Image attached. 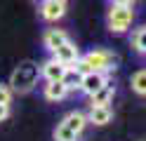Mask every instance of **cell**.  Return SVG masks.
Returning <instances> with one entry per match:
<instances>
[{
	"label": "cell",
	"instance_id": "cell-1",
	"mask_svg": "<svg viewBox=\"0 0 146 141\" xmlns=\"http://www.w3.org/2000/svg\"><path fill=\"white\" fill-rule=\"evenodd\" d=\"M40 78V66L33 61H21L10 75V89L14 94H29Z\"/></svg>",
	"mask_w": 146,
	"mask_h": 141
},
{
	"label": "cell",
	"instance_id": "cell-2",
	"mask_svg": "<svg viewBox=\"0 0 146 141\" xmlns=\"http://www.w3.org/2000/svg\"><path fill=\"white\" fill-rule=\"evenodd\" d=\"M80 73H87V71H102V73H108V71H115L118 68V56L106 52V50H92L83 54L80 59L73 64Z\"/></svg>",
	"mask_w": 146,
	"mask_h": 141
},
{
	"label": "cell",
	"instance_id": "cell-3",
	"mask_svg": "<svg viewBox=\"0 0 146 141\" xmlns=\"http://www.w3.org/2000/svg\"><path fill=\"white\" fill-rule=\"evenodd\" d=\"M108 31L111 33H127L130 31V26L134 21V9L132 5H118V3H111V9H108Z\"/></svg>",
	"mask_w": 146,
	"mask_h": 141
},
{
	"label": "cell",
	"instance_id": "cell-4",
	"mask_svg": "<svg viewBox=\"0 0 146 141\" xmlns=\"http://www.w3.org/2000/svg\"><path fill=\"white\" fill-rule=\"evenodd\" d=\"M40 17L45 21H59L66 14V0H40Z\"/></svg>",
	"mask_w": 146,
	"mask_h": 141
},
{
	"label": "cell",
	"instance_id": "cell-5",
	"mask_svg": "<svg viewBox=\"0 0 146 141\" xmlns=\"http://www.w3.org/2000/svg\"><path fill=\"white\" fill-rule=\"evenodd\" d=\"M106 80H108L106 73H102V71H87V73H83V80H80V87L78 89L90 97V94H94Z\"/></svg>",
	"mask_w": 146,
	"mask_h": 141
},
{
	"label": "cell",
	"instance_id": "cell-6",
	"mask_svg": "<svg viewBox=\"0 0 146 141\" xmlns=\"http://www.w3.org/2000/svg\"><path fill=\"white\" fill-rule=\"evenodd\" d=\"M52 56H54L57 61H61L64 66H73V64L80 59V52H78V45H76V42L66 40L61 47H57V50L52 52Z\"/></svg>",
	"mask_w": 146,
	"mask_h": 141
},
{
	"label": "cell",
	"instance_id": "cell-7",
	"mask_svg": "<svg viewBox=\"0 0 146 141\" xmlns=\"http://www.w3.org/2000/svg\"><path fill=\"white\" fill-rule=\"evenodd\" d=\"M64 71H66V66H64L61 61H57L54 56H50L47 61L40 64V78H45V82H50V80H61Z\"/></svg>",
	"mask_w": 146,
	"mask_h": 141
},
{
	"label": "cell",
	"instance_id": "cell-8",
	"mask_svg": "<svg viewBox=\"0 0 146 141\" xmlns=\"http://www.w3.org/2000/svg\"><path fill=\"white\" fill-rule=\"evenodd\" d=\"M113 94H115V85L111 80H106L94 94H90V106H106V103L113 101Z\"/></svg>",
	"mask_w": 146,
	"mask_h": 141
},
{
	"label": "cell",
	"instance_id": "cell-9",
	"mask_svg": "<svg viewBox=\"0 0 146 141\" xmlns=\"http://www.w3.org/2000/svg\"><path fill=\"white\" fill-rule=\"evenodd\" d=\"M113 120V108L108 106H90V113H87V122H92V125H108V122Z\"/></svg>",
	"mask_w": 146,
	"mask_h": 141
},
{
	"label": "cell",
	"instance_id": "cell-10",
	"mask_svg": "<svg viewBox=\"0 0 146 141\" xmlns=\"http://www.w3.org/2000/svg\"><path fill=\"white\" fill-rule=\"evenodd\" d=\"M42 97L47 101H52V103H57V101L68 97V89H66V85H64L61 80H50L47 85H45V89H42Z\"/></svg>",
	"mask_w": 146,
	"mask_h": 141
},
{
	"label": "cell",
	"instance_id": "cell-11",
	"mask_svg": "<svg viewBox=\"0 0 146 141\" xmlns=\"http://www.w3.org/2000/svg\"><path fill=\"white\" fill-rule=\"evenodd\" d=\"M66 40H68V35L64 33L61 28H50V31H45V35H42V45H45V50L50 54L57 50V47H61Z\"/></svg>",
	"mask_w": 146,
	"mask_h": 141
},
{
	"label": "cell",
	"instance_id": "cell-12",
	"mask_svg": "<svg viewBox=\"0 0 146 141\" xmlns=\"http://www.w3.org/2000/svg\"><path fill=\"white\" fill-rule=\"evenodd\" d=\"M80 80H83V73H80L76 66H66V71H64V75H61V82L66 85V89L76 92L80 87Z\"/></svg>",
	"mask_w": 146,
	"mask_h": 141
},
{
	"label": "cell",
	"instance_id": "cell-13",
	"mask_svg": "<svg viewBox=\"0 0 146 141\" xmlns=\"http://www.w3.org/2000/svg\"><path fill=\"white\" fill-rule=\"evenodd\" d=\"M61 122H64V125H68L73 132L83 134V129H85V125H87V115H85V113H80V111H73V113H68Z\"/></svg>",
	"mask_w": 146,
	"mask_h": 141
},
{
	"label": "cell",
	"instance_id": "cell-14",
	"mask_svg": "<svg viewBox=\"0 0 146 141\" xmlns=\"http://www.w3.org/2000/svg\"><path fill=\"white\" fill-rule=\"evenodd\" d=\"M52 136H54V141H78V139H80L78 132H73L68 125H64V122L57 125V129H54Z\"/></svg>",
	"mask_w": 146,
	"mask_h": 141
},
{
	"label": "cell",
	"instance_id": "cell-15",
	"mask_svg": "<svg viewBox=\"0 0 146 141\" xmlns=\"http://www.w3.org/2000/svg\"><path fill=\"white\" fill-rule=\"evenodd\" d=\"M132 47L139 54H146V26L137 28V31L132 33Z\"/></svg>",
	"mask_w": 146,
	"mask_h": 141
},
{
	"label": "cell",
	"instance_id": "cell-16",
	"mask_svg": "<svg viewBox=\"0 0 146 141\" xmlns=\"http://www.w3.org/2000/svg\"><path fill=\"white\" fill-rule=\"evenodd\" d=\"M132 89L139 94V97H146V68L137 71L132 75Z\"/></svg>",
	"mask_w": 146,
	"mask_h": 141
},
{
	"label": "cell",
	"instance_id": "cell-17",
	"mask_svg": "<svg viewBox=\"0 0 146 141\" xmlns=\"http://www.w3.org/2000/svg\"><path fill=\"white\" fill-rule=\"evenodd\" d=\"M12 89H10V85H0V103H7L10 106L12 103Z\"/></svg>",
	"mask_w": 146,
	"mask_h": 141
},
{
	"label": "cell",
	"instance_id": "cell-18",
	"mask_svg": "<svg viewBox=\"0 0 146 141\" xmlns=\"http://www.w3.org/2000/svg\"><path fill=\"white\" fill-rule=\"evenodd\" d=\"M7 118H10V106L7 103H0V122H5Z\"/></svg>",
	"mask_w": 146,
	"mask_h": 141
},
{
	"label": "cell",
	"instance_id": "cell-19",
	"mask_svg": "<svg viewBox=\"0 0 146 141\" xmlns=\"http://www.w3.org/2000/svg\"><path fill=\"white\" fill-rule=\"evenodd\" d=\"M111 3H118V5H132L134 0H111Z\"/></svg>",
	"mask_w": 146,
	"mask_h": 141
}]
</instances>
